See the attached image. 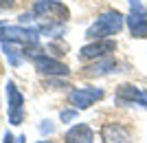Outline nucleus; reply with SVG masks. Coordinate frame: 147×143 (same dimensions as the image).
Segmentation results:
<instances>
[{"mask_svg":"<svg viewBox=\"0 0 147 143\" xmlns=\"http://www.w3.org/2000/svg\"><path fill=\"white\" fill-rule=\"evenodd\" d=\"M2 7H9V5H7V0H0V9H2Z\"/></svg>","mask_w":147,"mask_h":143,"instance_id":"ddd939ff","label":"nucleus"},{"mask_svg":"<svg viewBox=\"0 0 147 143\" xmlns=\"http://www.w3.org/2000/svg\"><path fill=\"white\" fill-rule=\"evenodd\" d=\"M117 68V62L112 60V57H99V62H94L92 66H86L84 68V75H88V77H92V75H103V73H110V70Z\"/></svg>","mask_w":147,"mask_h":143,"instance_id":"9d476101","label":"nucleus"},{"mask_svg":"<svg viewBox=\"0 0 147 143\" xmlns=\"http://www.w3.org/2000/svg\"><path fill=\"white\" fill-rule=\"evenodd\" d=\"M129 2H132V5H136V0H129Z\"/></svg>","mask_w":147,"mask_h":143,"instance_id":"2eb2a0df","label":"nucleus"},{"mask_svg":"<svg viewBox=\"0 0 147 143\" xmlns=\"http://www.w3.org/2000/svg\"><path fill=\"white\" fill-rule=\"evenodd\" d=\"M64 141L66 143H94V134H92L90 125L79 123V125H75V128H70L66 132Z\"/></svg>","mask_w":147,"mask_h":143,"instance_id":"1a4fd4ad","label":"nucleus"},{"mask_svg":"<svg viewBox=\"0 0 147 143\" xmlns=\"http://www.w3.org/2000/svg\"><path fill=\"white\" fill-rule=\"evenodd\" d=\"M7 97H9V117H11L13 123H20L22 121V95L16 90L13 84L7 86Z\"/></svg>","mask_w":147,"mask_h":143,"instance_id":"6e6552de","label":"nucleus"},{"mask_svg":"<svg viewBox=\"0 0 147 143\" xmlns=\"http://www.w3.org/2000/svg\"><path fill=\"white\" fill-rule=\"evenodd\" d=\"M117 99L119 101H125V104L136 101V104H143V106L147 108V93H145V90H141V88H136V86H129V84H125V86L119 88Z\"/></svg>","mask_w":147,"mask_h":143,"instance_id":"0eeeda50","label":"nucleus"},{"mask_svg":"<svg viewBox=\"0 0 147 143\" xmlns=\"http://www.w3.org/2000/svg\"><path fill=\"white\" fill-rule=\"evenodd\" d=\"M123 29V16L119 11H105L103 16H99L97 22L86 31V37L90 40H103L108 35H114Z\"/></svg>","mask_w":147,"mask_h":143,"instance_id":"f257e3e1","label":"nucleus"},{"mask_svg":"<svg viewBox=\"0 0 147 143\" xmlns=\"http://www.w3.org/2000/svg\"><path fill=\"white\" fill-rule=\"evenodd\" d=\"M127 24H129V33L134 37H147V13H143L138 5H134V11L129 13Z\"/></svg>","mask_w":147,"mask_h":143,"instance_id":"423d86ee","label":"nucleus"},{"mask_svg":"<svg viewBox=\"0 0 147 143\" xmlns=\"http://www.w3.org/2000/svg\"><path fill=\"white\" fill-rule=\"evenodd\" d=\"M37 143H51V141H37Z\"/></svg>","mask_w":147,"mask_h":143,"instance_id":"4468645a","label":"nucleus"},{"mask_svg":"<svg viewBox=\"0 0 147 143\" xmlns=\"http://www.w3.org/2000/svg\"><path fill=\"white\" fill-rule=\"evenodd\" d=\"M22 141H24V137H18V139H13L11 134H7V137H5V143H22Z\"/></svg>","mask_w":147,"mask_h":143,"instance_id":"9b49d317","label":"nucleus"},{"mask_svg":"<svg viewBox=\"0 0 147 143\" xmlns=\"http://www.w3.org/2000/svg\"><path fill=\"white\" fill-rule=\"evenodd\" d=\"M101 141L103 143H132V132L123 123L110 121L101 125Z\"/></svg>","mask_w":147,"mask_h":143,"instance_id":"7ed1b4c3","label":"nucleus"},{"mask_svg":"<svg viewBox=\"0 0 147 143\" xmlns=\"http://www.w3.org/2000/svg\"><path fill=\"white\" fill-rule=\"evenodd\" d=\"M75 117V112H61V121H70Z\"/></svg>","mask_w":147,"mask_h":143,"instance_id":"f8f14e48","label":"nucleus"},{"mask_svg":"<svg viewBox=\"0 0 147 143\" xmlns=\"http://www.w3.org/2000/svg\"><path fill=\"white\" fill-rule=\"evenodd\" d=\"M117 49V44L112 42V40H97V42L88 44L84 49L79 51V60L81 62H90V60H99V57L108 55L112 51Z\"/></svg>","mask_w":147,"mask_h":143,"instance_id":"20e7f679","label":"nucleus"},{"mask_svg":"<svg viewBox=\"0 0 147 143\" xmlns=\"http://www.w3.org/2000/svg\"><path fill=\"white\" fill-rule=\"evenodd\" d=\"M103 97V90L101 88H75L73 93L68 95V101L73 104L77 110H84V108H90L94 101H99Z\"/></svg>","mask_w":147,"mask_h":143,"instance_id":"f03ea898","label":"nucleus"},{"mask_svg":"<svg viewBox=\"0 0 147 143\" xmlns=\"http://www.w3.org/2000/svg\"><path fill=\"white\" fill-rule=\"evenodd\" d=\"M33 64H35L37 73H42V75H68L70 73L66 64L57 62V60H53V57H46V55L33 57Z\"/></svg>","mask_w":147,"mask_h":143,"instance_id":"39448f33","label":"nucleus"}]
</instances>
